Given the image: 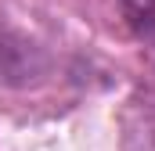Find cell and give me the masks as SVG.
I'll return each instance as SVG.
<instances>
[{
  "instance_id": "obj_1",
  "label": "cell",
  "mask_w": 155,
  "mask_h": 151,
  "mask_svg": "<svg viewBox=\"0 0 155 151\" xmlns=\"http://www.w3.org/2000/svg\"><path fill=\"white\" fill-rule=\"evenodd\" d=\"M119 4H123V14L130 18V25L141 36L155 40V0H119Z\"/></svg>"
}]
</instances>
